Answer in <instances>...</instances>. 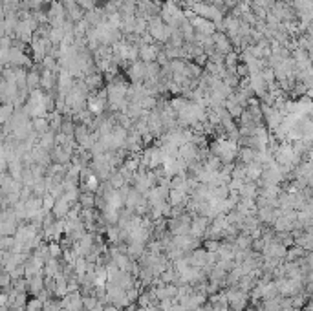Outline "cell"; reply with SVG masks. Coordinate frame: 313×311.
<instances>
[{
	"label": "cell",
	"instance_id": "cell-2",
	"mask_svg": "<svg viewBox=\"0 0 313 311\" xmlns=\"http://www.w3.org/2000/svg\"><path fill=\"white\" fill-rule=\"evenodd\" d=\"M40 81H42V75L37 74V72H29L28 77H26V83H28L29 90H33V88H37V86L40 85Z\"/></svg>",
	"mask_w": 313,
	"mask_h": 311
},
{
	"label": "cell",
	"instance_id": "cell-1",
	"mask_svg": "<svg viewBox=\"0 0 313 311\" xmlns=\"http://www.w3.org/2000/svg\"><path fill=\"white\" fill-rule=\"evenodd\" d=\"M70 207H72V204H70L64 196H61L59 200H55V205H53V214L63 220V218H66V216L70 214Z\"/></svg>",
	"mask_w": 313,
	"mask_h": 311
},
{
	"label": "cell",
	"instance_id": "cell-3",
	"mask_svg": "<svg viewBox=\"0 0 313 311\" xmlns=\"http://www.w3.org/2000/svg\"><path fill=\"white\" fill-rule=\"evenodd\" d=\"M48 247H50V255H51V258H59V256H61V253H63V249H61V245H59V243H50V245H48Z\"/></svg>",
	"mask_w": 313,
	"mask_h": 311
}]
</instances>
